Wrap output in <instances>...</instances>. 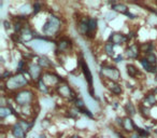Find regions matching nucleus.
<instances>
[{"instance_id": "f257e3e1", "label": "nucleus", "mask_w": 157, "mask_h": 138, "mask_svg": "<svg viewBox=\"0 0 157 138\" xmlns=\"http://www.w3.org/2000/svg\"><path fill=\"white\" fill-rule=\"evenodd\" d=\"M31 85H33V82L27 71L26 73H15L9 80L2 82L1 91H2V95H6L5 93H7V95H12Z\"/></svg>"}, {"instance_id": "f03ea898", "label": "nucleus", "mask_w": 157, "mask_h": 138, "mask_svg": "<svg viewBox=\"0 0 157 138\" xmlns=\"http://www.w3.org/2000/svg\"><path fill=\"white\" fill-rule=\"evenodd\" d=\"M63 20L58 15L52 13L46 18L45 22L42 25L41 34L53 41L55 38L58 39L59 37H61L60 34L63 31Z\"/></svg>"}, {"instance_id": "7ed1b4c3", "label": "nucleus", "mask_w": 157, "mask_h": 138, "mask_svg": "<svg viewBox=\"0 0 157 138\" xmlns=\"http://www.w3.org/2000/svg\"><path fill=\"white\" fill-rule=\"evenodd\" d=\"M10 99L13 101V104L17 106L18 109L21 108H26L33 106L37 101V91L33 90V86H29L24 90H21L18 92L14 93L12 95H7Z\"/></svg>"}, {"instance_id": "20e7f679", "label": "nucleus", "mask_w": 157, "mask_h": 138, "mask_svg": "<svg viewBox=\"0 0 157 138\" xmlns=\"http://www.w3.org/2000/svg\"><path fill=\"white\" fill-rule=\"evenodd\" d=\"M99 76L103 81L120 82L122 80V73L116 66L111 64H102L99 69Z\"/></svg>"}, {"instance_id": "39448f33", "label": "nucleus", "mask_w": 157, "mask_h": 138, "mask_svg": "<svg viewBox=\"0 0 157 138\" xmlns=\"http://www.w3.org/2000/svg\"><path fill=\"white\" fill-rule=\"evenodd\" d=\"M56 95H58L60 98L65 99L67 103H74L76 98H78V94H76L75 90L71 86V84L66 80V81L61 82L60 84L57 85V88L54 90Z\"/></svg>"}, {"instance_id": "423d86ee", "label": "nucleus", "mask_w": 157, "mask_h": 138, "mask_svg": "<svg viewBox=\"0 0 157 138\" xmlns=\"http://www.w3.org/2000/svg\"><path fill=\"white\" fill-rule=\"evenodd\" d=\"M73 45L74 44L71 38L67 37V36H61L55 42V54L57 56L68 54V53L72 52Z\"/></svg>"}, {"instance_id": "0eeeda50", "label": "nucleus", "mask_w": 157, "mask_h": 138, "mask_svg": "<svg viewBox=\"0 0 157 138\" xmlns=\"http://www.w3.org/2000/svg\"><path fill=\"white\" fill-rule=\"evenodd\" d=\"M42 80L45 82V84L51 89L52 91H54L57 88L58 84H60L61 82L66 81L65 78H63L61 76H59L57 73L53 70H46L42 75Z\"/></svg>"}, {"instance_id": "6e6552de", "label": "nucleus", "mask_w": 157, "mask_h": 138, "mask_svg": "<svg viewBox=\"0 0 157 138\" xmlns=\"http://www.w3.org/2000/svg\"><path fill=\"white\" fill-rule=\"evenodd\" d=\"M43 73L44 70L38 65L37 61H28V64H27V73H28L33 84L38 82L40 79H42Z\"/></svg>"}, {"instance_id": "1a4fd4ad", "label": "nucleus", "mask_w": 157, "mask_h": 138, "mask_svg": "<svg viewBox=\"0 0 157 138\" xmlns=\"http://www.w3.org/2000/svg\"><path fill=\"white\" fill-rule=\"evenodd\" d=\"M124 57L126 59H130V61H136V59L139 61V58L141 57V51H140L139 43L133 42V43H130L125 46Z\"/></svg>"}, {"instance_id": "9d476101", "label": "nucleus", "mask_w": 157, "mask_h": 138, "mask_svg": "<svg viewBox=\"0 0 157 138\" xmlns=\"http://www.w3.org/2000/svg\"><path fill=\"white\" fill-rule=\"evenodd\" d=\"M108 41L113 43L114 45H127L128 41H127V36L126 34L122 33V31H112L110 34Z\"/></svg>"}, {"instance_id": "9b49d317", "label": "nucleus", "mask_w": 157, "mask_h": 138, "mask_svg": "<svg viewBox=\"0 0 157 138\" xmlns=\"http://www.w3.org/2000/svg\"><path fill=\"white\" fill-rule=\"evenodd\" d=\"M76 31L80 36L90 38V26H88V18L82 16L76 22Z\"/></svg>"}, {"instance_id": "f8f14e48", "label": "nucleus", "mask_w": 157, "mask_h": 138, "mask_svg": "<svg viewBox=\"0 0 157 138\" xmlns=\"http://www.w3.org/2000/svg\"><path fill=\"white\" fill-rule=\"evenodd\" d=\"M21 40H22V43H28L31 42L33 40H35V29L31 27V25L29 23H26L23 28V30L18 34Z\"/></svg>"}, {"instance_id": "ddd939ff", "label": "nucleus", "mask_w": 157, "mask_h": 138, "mask_svg": "<svg viewBox=\"0 0 157 138\" xmlns=\"http://www.w3.org/2000/svg\"><path fill=\"white\" fill-rule=\"evenodd\" d=\"M81 70L83 73L84 79H85L86 83L88 84V88H94V79H93L92 71H90L88 64L83 58L81 59Z\"/></svg>"}, {"instance_id": "4468645a", "label": "nucleus", "mask_w": 157, "mask_h": 138, "mask_svg": "<svg viewBox=\"0 0 157 138\" xmlns=\"http://www.w3.org/2000/svg\"><path fill=\"white\" fill-rule=\"evenodd\" d=\"M136 129H137V125L133 122L132 118L125 116L124 118H123V125H122L123 133H125L126 135H129V134L136 132Z\"/></svg>"}, {"instance_id": "2eb2a0df", "label": "nucleus", "mask_w": 157, "mask_h": 138, "mask_svg": "<svg viewBox=\"0 0 157 138\" xmlns=\"http://www.w3.org/2000/svg\"><path fill=\"white\" fill-rule=\"evenodd\" d=\"M105 88L109 90L111 94L114 96H121L123 94V86L121 85L120 82H113V81H103Z\"/></svg>"}, {"instance_id": "dca6fc26", "label": "nucleus", "mask_w": 157, "mask_h": 138, "mask_svg": "<svg viewBox=\"0 0 157 138\" xmlns=\"http://www.w3.org/2000/svg\"><path fill=\"white\" fill-rule=\"evenodd\" d=\"M141 104L145 106V107L152 109L155 106H157V95H155L154 93H152V92L146 93L143 96V98H142Z\"/></svg>"}, {"instance_id": "f3484780", "label": "nucleus", "mask_w": 157, "mask_h": 138, "mask_svg": "<svg viewBox=\"0 0 157 138\" xmlns=\"http://www.w3.org/2000/svg\"><path fill=\"white\" fill-rule=\"evenodd\" d=\"M37 63L44 71L52 70V68L54 67V64H53V61H51V59L48 58L46 55H40V56H38Z\"/></svg>"}, {"instance_id": "a211bd4d", "label": "nucleus", "mask_w": 157, "mask_h": 138, "mask_svg": "<svg viewBox=\"0 0 157 138\" xmlns=\"http://www.w3.org/2000/svg\"><path fill=\"white\" fill-rule=\"evenodd\" d=\"M139 64L141 65L142 69H143L145 73H152V75H157V66H153L146 61V58L144 56H141L139 58Z\"/></svg>"}, {"instance_id": "6ab92c4d", "label": "nucleus", "mask_w": 157, "mask_h": 138, "mask_svg": "<svg viewBox=\"0 0 157 138\" xmlns=\"http://www.w3.org/2000/svg\"><path fill=\"white\" fill-rule=\"evenodd\" d=\"M10 132H11L12 136H13L14 138H26V136H27V133L21 127V125L17 123V121L14 122L13 124L11 125Z\"/></svg>"}, {"instance_id": "aec40b11", "label": "nucleus", "mask_w": 157, "mask_h": 138, "mask_svg": "<svg viewBox=\"0 0 157 138\" xmlns=\"http://www.w3.org/2000/svg\"><path fill=\"white\" fill-rule=\"evenodd\" d=\"M110 6H111V10L114 11L115 13H120L123 14V15H126L128 12H130L129 10V7L127 5L123 2H109Z\"/></svg>"}, {"instance_id": "412c9836", "label": "nucleus", "mask_w": 157, "mask_h": 138, "mask_svg": "<svg viewBox=\"0 0 157 138\" xmlns=\"http://www.w3.org/2000/svg\"><path fill=\"white\" fill-rule=\"evenodd\" d=\"M88 26H90V39L95 37V34L97 33L99 28V21L97 18H88Z\"/></svg>"}, {"instance_id": "4be33fe9", "label": "nucleus", "mask_w": 157, "mask_h": 138, "mask_svg": "<svg viewBox=\"0 0 157 138\" xmlns=\"http://www.w3.org/2000/svg\"><path fill=\"white\" fill-rule=\"evenodd\" d=\"M139 46H140V51H141L142 56H145L148 53L155 52V44H154V42H152V41L139 43Z\"/></svg>"}, {"instance_id": "5701e85b", "label": "nucleus", "mask_w": 157, "mask_h": 138, "mask_svg": "<svg viewBox=\"0 0 157 138\" xmlns=\"http://www.w3.org/2000/svg\"><path fill=\"white\" fill-rule=\"evenodd\" d=\"M126 73H127V75H128V77L131 78V79H137V78L141 75L140 69L136 65H133V64H127Z\"/></svg>"}, {"instance_id": "b1692460", "label": "nucleus", "mask_w": 157, "mask_h": 138, "mask_svg": "<svg viewBox=\"0 0 157 138\" xmlns=\"http://www.w3.org/2000/svg\"><path fill=\"white\" fill-rule=\"evenodd\" d=\"M33 85H35L36 91H37V92H39L40 94H42V95H48V94H50V93L52 92V90H51V89L46 85L45 82H44L42 79H40L38 82H36Z\"/></svg>"}, {"instance_id": "393cba45", "label": "nucleus", "mask_w": 157, "mask_h": 138, "mask_svg": "<svg viewBox=\"0 0 157 138\" xmlns=\"http://www.w3.org/2000/svg\"><path fill=\"white\" fill-rule=\"evenodd\" d=\"M124 110H125V112H126V116H130V118H133V116L137 114V107H136L135 103L131 101H128L125 104Z\"/></svg>"}, {"instance_id": "a878e982", "label": "nucleus", "mask_w": 157, "mask_h": 138, "mask_svg": "<svg viewBox=\"0 0 157 138\" xmlns=\"http://www.w3.org/2000/svg\"><path fill=\"white\" fill-rule=\"evenodd\" d=\"M138 112H139L140 116L143 119H145V120H150L151 116H152V109L145 107V106L142 105L141 103L138 105Z\"/></svg>"}, {"instance_id": "bb28decb", "label": "nucleus", "mask_w": 157, "mask_h": 138, "mask_svg": "<svg viewBox=\"0 0 157 138\" xmlns=\"http://www.w3.org/2000/svg\"><path fill=\"white\" fill-rule=\"evenodd\" d=\"M114 49H115V45L109 41H107L103 44V52L109 57H114Z\"/></svg>"}, {"instance_id": "cd10ccee", "label": "nucleus", "mask_w": 157, "mask_h": 138, "mask_svg": "<svg viewBox=\"0 0 157 138\" xmlns=\"http://www.w3.org/2000/svg\"><path fill=\"white\" fill-rule=\"evenodd\" d=\"M80 114H81V111H80L76 107H74L73 105L67 110V116L70 119H76Z\"/></svg>"}, {"instance_id": "c85d7f7f", "label": "nucleus", "mask_w": 157, "mask_h": 138, "mask_svg": "<svg viewBox=\"0 0 157 138\" xmlns=\"http://www.w3.org/2000/svg\"><path fill=\"white\" fill-rule=\"evenodd\" d=\"M43 10V3L39 1H35L33 3V16H36Z\"/></svg>"}, {"instance_id": "c756f323", "label": "nucleus", "mask_w": 157, "mask_h": 138, "mask_svg": "<svg viewBox=\"0 0 157 138\" xmlns=\"http://www.w3.org/2000/svg\"><path fill=\"white\" fill-rule=\"evenodd\" d=\"M146 58V61L153 66H157V54L155 52H152V53H148L144 56Z\"/></svg>"}, {"instance_id": "7c9ffc66", "label": "nucleus", "mask_w": 157, "mask_h": 138, "mask_svg": "<svg viewBox=\"0 0 157 138\" xmlns=\"http://www.w3.org/2000/svg\"><path fill=\"white\" fill-rule=\"evenodd\" d=\"M72 105L74 106V107H76L78 108L80 111H81L82 109H84V108L86 107V105H85V101H84V99L83 98H81V97H78V98L74 101V103L72 104Z\"/></svg>"}, {"instance_id": "2f4dec72", "label": "nucleus", "mask_w": 157, "mask_h": 138, "mask_svg": "<svg viewBox=\"0 0 157 138\" xmlns=\"http://www.w3.org/2000/svg\"><path fill=\"white\" fill-rule=\"evenodd\" d=\"M13 75L14 73H12L11 70H9V69H5V70L2 71V73H1V80H2V82H6L7 80H9Z\"/></svg>"}, {"instance_id": "473e14b6", "label": "nucleus", "mask_w": 157, "mask_h": 138, "mask_svg": "<svg viewBox=\"0 0 157 138\" xmlns=\"http://www.w3.org/2000/svg\"><path fill=\"white\" fill-rule=\"evenodd\" d=\"M81 114H83V116H87L88 119H94V113H93V112L90 111V110L88 109L87 107H85L84 109L81 110Z\"/></svg>"}, {"instance_id": "72a5a7b5", "label": "nucleus", "mask_w": 157, "mask_h": 138, "mask_svg": "<svg viewBox=\"0 0 157 138\" xmlns=\"http://www.w3.org/2000/svg\"><path fill=\"white\" fill-rule=\"evenodd\" d=\"M114 124H115L116 128L122 131V125H123V118L122 116H116L114 120Z\"/></svg>"}, {"instance_id": "f704fd0d", "label": "nucleus", "mask_w": 157, "mask_h": 138, "mask_svg": "<svg viewBox=\"0 0 157 138\" xmlns=\"http://www.w3.org/2000/svg\"><path fill=\"white\" fill-rule=\"evenodd\" d=\"M3 27H5L6 31H9L10 29L13 28V23H11L9 20H5L3 21Z\"/></svg>"}, {"instance_id": "c9c22d12", "label": "nucleus", "mask_w": 157, "mask_h": 138, "mask_svg": "<svg viewBox=\"0 0 157 138\" xmlns=\"http://www.w3.org/2000/svg\"><path fill=\"white\" fill-rule=\"evenodd\" d=\"M123 59H124V54H117L116 56L113 57L114 63H116V64H117V63H122Z\"/></svg>"}, {"instance_id": "e433bc0d", "label": "nucleus", "mask_w": 157, "mask_h": 138, "mask_svg": "<svg viewBox=\"0 0 157 138\" xmlns=\"http://www.w3.org/2000/svg\"><path fill=\"white\" fill-rule=\"evenodd\" d=\"M125 16H127V18H129V20H131V21H133V20H136V18H138L137 15H136V14H133V13H131V12H128V13L126 14V15Z\"/></svg>"}, {"instance_id": "4c0bfd02", "label": "nucleus", "mask_w": 157, "mask_h": 138, "mask_svg": "<svg viewBox=\"0 0 157 138\" xmlns=\"http://www.w3.org/2000/svg\"><path fill=\"white\" fill-rule=\"evenodd\" d=\"M67 138H82L80 135H78V134H73V135H70V136H68Z\"/></svg>"}, {"instance_id": "58836bf2", "label": "nucleus", "mask_w": 157, "mask_h": 138, "mask_svg": "<svg viewBox=\"0 0 157 138\" xmlns=\"http://www.w3.org/2000/svg\"><path fill=\"white\" fill-rule=\"evenodd\" d=\"M153 135L157 138V125L156 126H154V128H153Z\"/></svg>"}, {"instance_id": "ea45409f", "label": "nucleus", "mask_w": 157, "mask_h": 138, "mask_svg": "<svg viewBox=\"0 0 157 138\" xmlns=\"http://www.w3.org/2000/svg\"><path fill=\"white\" fill-rule=\"evenodd\" d=\"M118 106H120V105H118V103H117V101H115V103H113V106H112V107H113L114 110H116L118 108Z\"/></svg>"}, {"instance_id": "a19ab883", "label": "nucleus", "mask_w": 157, "mask_h": 138, "mask_svg": "<svg viewBox=\"0 0 157 138\" xmlns=\"http://www.w3.org/2000/svg\"><path fill=\"white\" fill-rule=\"evenodd\" d=\"M39 138H46V135H45V134H40Z\"/></svg>"}]
</instances>
